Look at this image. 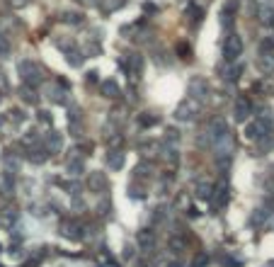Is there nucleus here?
I'll list each match as a JSON object with an SVG mask.
<instances>
[{"label":"nucleus","mask_w":274,"mask_h":267,"mask_svg":"<svg viewBox=\"0 0 274 267\" xmlns=\"http://www.w3.org/2000/svg\"><path fill=\"white\" fill-rule=\"evenodd\" d=\"M240 49H243L240 37H238V34H230V37L226 39V44H223V56H226L228 61H233V59L240 54Z\"/></svg>","instance_id":"1"},{"label":"nucleus","mask_w":274,"mask_h":267,"mask_svg":"<svg viewBox=\"0 0 274 267\" xmlns=\"http://www.w3.org/2000/svg\"><path fill=\"white\" fill-rule=\"evenodd\" d=\"M259 20H262L264 25H272V22H274V8L259 5Z\"/></svg>","instance_id":"2"},{"label":"nucleus","mask_w":274,"mask_h":267,"mask_svg":"<svg viewBox=\"0 0 274 267\" xmlns=\"http://www.w3.org/2000/svg\"><path fill=\"white\" fill-rule=\"evenodd\" d=\"M61 22H68V25H80V22H83V15H78V13H61Z\"/></svg>","instance_id":"3"},{"label":"nucleus","mask_w":274,"mask_h":267,"mask_svg":"<svg viewBox=\"0 0 274 267\" xmlns=\"http://www.w3.org/2000/svg\"><path fill=\"white\" fill-rule=\"evenodd\" d=\"M124 5V0H105V3H102V10L105 13H114V10H119Z\"/></svg>","instance_id":"4"},{"label":"nucleus","mask_w":274,"mask_h":267,"mask_svg":"<svg viewBox=\"0 0 274 267\" xmlns=\"http://www.w3.org/2000/svg\"><path fill=\"white\" fill-rule=\"evenodd\" d=\"M8 54H10V42L0 34V56H8Z\"/></svg>","instance_id":"5"}]
</instances>
